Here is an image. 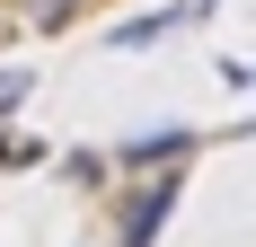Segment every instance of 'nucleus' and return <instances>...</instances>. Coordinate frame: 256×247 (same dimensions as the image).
Returning <instances> with one entry per match:
<instances>
[{
    "label": "nucleus",
    "mask_w": 256,
    "mask_h": 247,
    "mask_svg": "<svg viewBox=\"0 0 256 247\" xmlns=\"http://www.w3.org/2000/svg\"><path fill=\"white\" fill-rule=\"evenodd\" d=\"M168 212H177V168H159L150 186H132V203H124V247H150L159 230H168Z\"/></svg>",
    "instance_id": "obj_1"
},
{
    "label": "nucleus",
    "mask_w": 256,
    "mask_h": 247,
    "mask_svg": "<svg viewBox=\"0 0 256 247\" xmlns=\"http://www.w3.org/2000/svg\"><path fill=\"white\" fill-rule=\"evenodd\" d=\"M186 150H194L186 132H132V142H124V168H150V159H159V168H177Z\"/></svg>",
    "instance_id": "obj_2"
},
{
    "label": "nucleus",
    "mask_w": 256,
    "mask_h": 247,
    "mask_svg": "<svg viewBox=\"0 0 256 247\" xmlns=\"http://www.w3.org/2000/svg\"><path fill=\"white\" fill-rule=\"evenodd\" d=\"M168 26H177V18L159 9V18H132V26H115V44H124V53H142V44H150V36H168Z\"/></svg>",
    "instance_id": "obj_3"
},
{
    "label": "nucleus",
    "mask_w": 256,
    "mask_h": 247,
    "mask_svg": "<svg viewBox=\"0 0 256 247\" xmlns=\"http://www.w3.org/2000/svg\"><path fill=\"white\" fill-rule=\"evenodd\" d=\"M18 98H26V71H0V115H9Z\"/></svg>",
    "instance_id": "obj_4"
},
{
    "label": "nucleus",
    "mask_w": 256,
    "mask_h": 247,
    "mask_svg": "<svg viewBox=\"0 0 256 247\" xmlns=\"http://www.w3.org/2000/svg\"><path fill=\"white\" fill-rule=\"evenodd\" d=\"M18 159H36V150H26V142H0V168H18Z\"/></svg>",
    "instance_id": "obj_5"
}]
</instances>
